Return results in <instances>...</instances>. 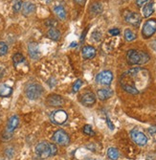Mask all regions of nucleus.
I'll use <instances>...</instances> for the list:
<instances>
[{
	"instance_id": "24",
	"label": "nucleus",
	"mask_w": 156,
	"mask_h": 160,
	"mask_svg": "<svg viewBox=\"0 0 156 160\" xmlns=\"http://www.w3.org/2000/svg\"><path fill=\"white\" fill-rule=\"evenodd\" d=\"M107 156L110 160H117L119 158V152L116 148H109L107 150Z\"/></svg>"
},
{
	"instance_id": "23",
	"label": "nucleus",
	"mask_w": 156,
	"mask_h": 160,
	"mask_svg": "<svg viewBox=\"0 0 156 160\" xmlns=\"http://www.w3.org/2000/svg\"><path fill=\"white\" fill-rule=\"evenodd\" d=\"M124 39H125L126 41H129V42L135 40L136 38H137L136 34H135L133 31H131L130 29H125V30H124Z\"/></svg>"
},
{
	"instance_id": "30",
	"label": "nucleus",
	"mask_w": 156,
	"mask_h": 160,
	"mask_svg": "<svg viewBox=\"0 0 156 160\" xmlns=\"http://www.w3.org/2000/svg\"><path fill=\"white\" fill-rule=\"evenodd\" d=\"M108 33H109V35H111V36H113V37H117V36H119L120 35V30L118 28H113V29H110V30L108 31Z\"/></svg>"
},
{
	"instance_id": "35",
	"label": "nucleus",
	"mask_w": 156,
	"mask_h": 160,
	"mask_svg": "<svg viewBox=\"0 0 156 160\" xmlns=\"http://www.w3.org/2000/svg\"><path fill=\"white\" fill-rule=\"evenodd\" d=\"M88 29H89V27H87L85 30L83 31V33H82V35H81V37H80V40H83L84 39V38H85V35H86V33H87V31H88Z\"/></svg>"
},
{
	"instance_id": "37",
	"label": "nucleus",
	"mask_w": 156,
	"mask_h": 160,
	"mask_svg": "<svg viewBox=\"0 0 156 160\" xmlns=\"http://www.w3.org/2000/svg\"><path fill=\"white\" fill-rule=\"evenodd\" d=\"M4 74H5V69H4V67L0 66V78H2L4 76Z\"/></svg>"
},
{
	"instance_id": "36",
	"label": "nucleus",
	"mask_w": 156,
	"mask_h": 160,
	"mask_svg": "<svg viewBox=\"0 0 156 160\" xmlns=\"http://www.w3.org/2000/svg\"><path fill=\"white\" fill-rule=\"evenodd\" d=\"M150 47L156 52V40H153V41H151V43H150Z\"/></svg>"
},
{
	"instance_id": "16",
	"label": "nucleus",
	"mask_w": 156,
	"mask_h": 160,
	"mask_svg": "<svg viewBox=\"0 0 156 160\" xmlns=\"http://www.w3.org/2000/svg\"><path fill=\"white\" fill-rule=\"evenodd\" d=\"M113 95V90L111 88H101L97 91V96L101 101H105L111 98Z\"/></svg>"
},
{
	"instance_id": "31",
	"label": "nucleus",
	"mask_w": 156,
	"mask_h": 160,
	"mask_svg": "<svg viewBox=\"0 0 156 160\" xmlns=\"http://www.w3.org/2000/svg\"><path fill=\"white\" fill-rule=\"evenodd\" d=\"M150 1L151 0H136V5L137 7H143Z\"/></svg>"
},
{
	"instance_id": "10",
	"label": "nucleus",
	"mask_w": 156,
	"mask_h": 160,
	"mask_svg": "<svg viewBox=\"0 0 156 160\" xmlns=\"http://www.w3.org/2000/svg\"><path fill=\"white\" fill-rule=\"evenodd\" d=\"M19 125V118L17 115H13L9 119L8 124H7V128H6V133L4 134V137L6 139L12 137V133L17 129V128Z\"/></svg>"
},
{
	"instance_id": "20",
	"label": "nucleus",
	"mask_w": 156,
	"mask_h": 160,
	"mask_svg": "<svg viewBox=\"0 0 156 160\" xmlns=\"http://www.w3.org/2000/svg\"><path fill=\"white\" fill-rule=\"evenodd\" d=\"M54 12H55V13H56V16L58 17L60 19H61V20H65V19H66V18H67V13H66V11H65V9H64L63 6L59 5V6L55 7V8H54Z\"/></svg>"
},
{
	"instance_id": "9",
	"label": "nucleus",
	"mask_w": 156,
	"mask_h": 160,
	"mask_svg": "<svg viewBox=\"0 0 156 160\" xmlns=\"http://www.w3.org/2000/svg\"><path fill=\"white\" fill-rule=\"evenodd\" d=\"M130 136H131V139L133 140V142L135 144H137L138 146L143 147V146H146L148 143V137L146 136V134H144L137 128H134L131 130Z\"/></svg>"
},
{
	"instance_id": "1",
	"label": "nucleus",
	"mask_w": 156,
	"mask_h": 160,
	"mask_svg": "<svg viewBox=\"0 0 156 160\" xmlns=\"http://www.w3.org/2000/svg\"><path fill=\"white\" fill-rule=\"evenodd\" d=\"M149 82V71L141 67H135L127 70L121 77L122 88L131 95L139 94L140 88L147 87Z\"/></svg>"
},
{
	"instance_id": "3",
	"label": "nucleus",
	"mask_w": 156,
	"mask_h": 160,
	"mask_svg": "<svg viewBox=\"0 0 156 160\" xmlns=\"http://www.w3.org/2000/svg\"><path fill=\"white\" fill-rule=\"evenodd\" d=\"M56 152H58V148L55 143L43 141L38 143L36 147V153L40 158H48L50 156L56 155Z\"/></svg>"
},
{
	"instance_id": "15",
	"label": "nucleus",
	"mask_w": 156,
	"mask_h": 160,
	"mask_svg": "<svg viewBox=\"0 0 156 160\" xmlns=\"http://www.w3.org/2000/svg\"><path fill=\"white\" fill-rule=\"evenodd\" d=\"M81 54H82L83 59H85V60H91V59H93V58H95V56L97 54V51H96V49L93 46L86 45V46H84L82 48Z\"/></svg>"
},
{
	"instance_id": "26",
	"label": "nucleus",
	"mask_w": 156,
	"mask_h": 160,
	"mask_svg": "<svg viewBox=\"0 0 156 160\" xmlns=\"http://www.w3.org/2000/svg\"><path fill=\"white\" fill-rule=\"evenodd\" d=\"M8 53V45L4 41H0V57L5 56Z\"/></svg>"
},
{
	"instance_id": "34",
	"label": "nucleus",
	"mask_w": 156,
	"mask_h": 160,
	"mask_svg": "<svg viewBox=\"0 0 156 160\" xmlns=\"http://www.w3.org/2000/svg\"><path fill=\"white\" fill-rule=\"evenodd\" d=\"M149 133H150L151 135H154V134H156V127H155V126H153V127H150V128H149Z\"/></svg>"
},
{
	"instance_id": "4",
	"label": "nucleus",
	"mask_w": 156,
	"mask_h": 160,
	"mask_svg": "<svg viewBox=\"0 0 156 160\" xmlns=\"http://www.w3.org/2000/svg\"><path fill=\"white\" fill-rule=\"evenodd\" d=\"M44 90L39 83L37 82H31L27 84L25 88V95L28 99L30 100H37L43 94Z\"/></svg>"
},
{
	"instance_id": "14",
	"label": "nucleus",
	"mask_w": 156,
	"mask_h": 160,
	"mask_svg": "<svg viewBox=\"0 0 156 160\" xmlns=\"http://www.w3.org/2000/svg\"><path fill=\"white\" fill-rule=\"evenodd\" d=\"M28 53H29V56L31 59L38 60L40 58V51H39L37 43L31 41L29 44H28Z\"/></svg>"
},
{
	"instance_id": "21",
	"label": "nucleus",
	"mask_w": 156,
	"mask_h": 160,
	"mask_svg": "<svg viewBox=\"0 0 156 160\" xmlns=\"http://www.w3.org/2000/svg\"><path fill=\"white\" fill-rule=\"evenodd\" d=\"M154 12V3L153 2H149L145 6H143V16L145 18H149Z\"/></svg>"
},
{
	"instance_id": "28",
	"label": "nucleus",
	"mask_w": 156,
	"mask_h": 160,
	"mask_svg": "<svg viewBox=\"0 0 156 160\" xmlns=\"http://www.w3.org/2000/svg\"><path fill=\"white\" fill-rule=\"evenodd\" d=\"M82 86V81L81 80H77L73 85V88H72V92L73 93H77Z\"/></svg>"
},
{
	"instance_id": "7",
	"label": "nucleus",
	"mask_w": 156,
	"mask_h": 160,
	"mask_svg": "<svg viewBox=\"0 0 156 160\" xmlns=\"http://www.w3.org/2000/svg\"><path fill=\"white\" fill-rule=\"evenodd\" d=\"M52 141L56 145H60V146H67L70 143V137L64 130L59 129L53 134Z\"/></svg>"
},
{
	"instance_id": "18",
	"label": "nucleus",
	"mask_w": 156,
	"mask_h": 160,
	"mask_svg": "<svg viewBox=\"0 0 156 160\" xmlns=\"http://www.w3.org/2000/svg\"><path fill=\"white\" fill-rule=\"evenodd\" d=\"M36 10V6L34 3L32 2H26L23 4V8H22V13L24 14L25 17H28L32 14Z\"/></svg>"
},
{
	"instance_id": "25",
	"label": "nucleus",
	"mask_w": 156,
	"mask_h": 160,
	"mask_svg": "<svg viewBox=\"0 0 156 160\" xmlns=\"http://www.w3.org/2000/svg\"><path fill=\"white\" fill-rule=\"evenodd\" d=\"M90 12L94 14H99L103 12V6L101 3H93L91 6H90Z\"/></svg>"
},
{
	"instance_id": "13",
	"label": "nucleus",
	"mask_w": 156,
	"mask_h": 160,
	"mask_svg": "<svg viewBox=\"0 0 156 160\" xmlns=\"http://www.w3.org/2000/svg\"><path fill=\"white\" fill-rule=\"evenodd\" d=\"M80 102L84 107H87V108L93 107L96 103V95L91 91L85 92L81 95Z\"/></svg>"
},
{
	"instance_id": "12",
	"label": "nucleus",
	"mask_w": 156,
	"mask_h": 160,
	"mask_svg": "<svg viewBox=\"0 0 156 160\" xmlns=\"http://www.w3.org/2000/svg\"><path fill=\"white\" fill-rule=\"evenodd\" d=\"M46 103L50 107L60 108V107H62L64 105L65 100L59 94H50L46 99Z\"/></svg>"
},
{
	"instance_id": "19",
	"label": "nucleus",
	"mask_w": 156,
	"mask_h": 160,
	"mask_svg": "<svg viewBox=\"0 0 156 160\" xmlns=\"http://www.w3.org/2000/svg\"><path fill=\"white\" fill-rule=\"evenodd\" d=\"M12 94V88L8 84H0V97H10Z\"/></svg>"
},
{
	"instance_id": "22",
	"label": "nucleus",
	"mask_w": 156,
	"mask_h": 160,
	"mask_svg": "<svg viewBox=\"0 0 156 160\" xmlns=\"http://www.w3.org/2000/svg\"><path fill=\"white\" fill-rule=\"evenodd\" d=\"M24 62H25V58H24V56L22 54L17 53V54H15L12 56V62H13V65H15L16 67L18 64H20V63H22Z\"/></svg>"
},
{
	"instance_id": "2",
	"label": "nucleus",
	"mask_w": 156,
	"mask_h": 160,
	"mask_svg": "<svg viewBox=\"0 0 156 160\" xmlns=\"http://www.w3.org/2000/svg\"><path fill=\"white\" fill-rule=\"evenodd\" d=\"M149 55L143 51L130 49L126 53V62L130 65H142L149 61Z\"/></svg>"
},
{
	"instance_id": "6",
	"label": "nucleus",
	"mask_w": 156,
	"mask_h": 160,
	"mask_svg": "<svg viewBox=\"0 0 156 160\" xmlns=\"http://www.w3.org/2000/svg\"><path fill=\"white\" fill-rule=\"evenodd\" d=\"M50 120L56 125H63L68 120V114L63 109H56L51 113Z\"/></svg>"
},
{
	"instance_id": "32",
	"label": "nucleus",
	"mask_w": 156,
	"mask_h": 160,
	"mask_svg": "<svg viewBox=\"0 0 156 160\" xmlns=\"http://www.w3.org/2000/svg\"><path fill=\"white\" fill-rule=\"evenodd\" d=\"M93 38L96 40V41H100L101 38H102V34L100 32H98V31H95L93 33Z\"/></svg>"
},
{
	"instance_id": "27",
	"label": "nucleus",
	"mask_w": 156,
	"mask_h": 160,
	"mask_svg": "<svg viewBox=\"0 0 156 160\" xmlns=\"http://www.w3.org/2000/svg\"><path fill=\"white\" fill-rule=\"evenodd\" d=\"M23 3H22V0H16L15 2L12 4V10L15 12H18L22 7Z\"/></svg>"
},
{
	"instance_id": "17",
	"label": "nucleus",
	"mask_w": 156,
	"mask_h": 160,
	"mask_svg": "<svg viewBox=\"0 0 156 160\" xmlns=\"http://www.w3.org/2000/svg\"><path fill=\"white\" fill-rule=\"evenodd\" d=\"M47 37L54 40V41H59L61 39V32L58 30V29H56L54 27H51L49 30L47 31Z\"/></svg>"
},
{
	"instance_id": "33",
	"label": "nucleus",
	"mask_w": 156,
	"mask_h": 160,
	"mask_svg": "<svg viewBox=\"0 0 156 160\" xmlns=\"http://www.w3.org/2000/svg\"><path fill=\"white\" fill-rule=\"evenodd\" d=\"M105 121H106V124H107L108 128H109L111 130L114 129V125H113V123L111 122V120L109 119V117H107V116H106V118H105Z\"/></svg>"
},
{
	"instance_id": "39",
	"label": "nucleus",
	"mask_w": 156,
	"mask_h": 160,
	"mask_svg": "<svg viewBox=\"0 0 156 160\" xmlns=\"http://www.w3.org/2000/svg\"><path fill=\"white\" fill-rule=\"evenodd\" d=\"M73 46H74V47H75V46H77V43H72V44L70 45V47H73Z\"/></svg>"
},
{
	"instance_id": "11",
	"label": "nucleus",
	"mask_w": 156,
	"mask_h": 160,
	"mask_svg": "<svg viewBox=\"0 0 156 160\" xmlns=\"http://www.w3.org/2000/svg\"><path fill=\"white\" fill-rule=\"evenodd\" d=\"M112 81H113V74L111 71L108 70L102 71L96 76V82L103 85H109L111 84Z\"/></svg>"
},
{
	"instance_id": "5",
	"label": "nucleus",
	"mask_w": 156,
	"mask_h": 160,
	"mask_svg": "<svg viewBox=\"0 0 156 160\" xmlns=\"http://www.w3.org/2000/svg\"><path fill=\"white\" fill-rule=\"evenodd\" d=\"M156 33V19L150 18L148 19L142 28V36L145 38H151Z\"/></svg>"
},
{
	"instance_id": "38",
	"label": "nucleus",
	"mask_w": 156,
	"mask_h": 160,
	"mask_svg": "<svg viewBox=\"0 0 156 160\" xmlns=\"http://www.w3.org/2000/svg\"><path fill=\"white\" fill-rule=\"evenodd\" d=\"M75 1H76L78 4H80V5H82V4H84V2H85L86 0H75Z\"/></svg>"
},
{
	"instance_id": "8",
	"label": "nucleus",
	"mask_w": 156,
	"mask_h": 160,
	"mask_svg": "<svg viewBox=\"0 0 156 160\" xmlns=\"http://www.w3.org/2000/svg\"><path fill=\"white\" fill-rule=\"evenodd\" d=\"M123 17L124 18V21L126 23H129L134 27H138L141 24L142 18L141 16L138 12H131V11H125L123 14Z\"/></svg>"
},
{
	"instance_id": "29",
	"label": "nucleus",
	"mask_w": 156,
	"mask_h": 160,
	"mask_svg": "<svg viewBox=\"0 0 156 160\" xmlns=\"http://www.w3.org/2000/svg\"><path fill=\"white\" fill-rule=\"evenodd\" d=\"M83 133L84 134H86V135H94L95 134V132H94V130L92 129V128H91V126H89V125H85L83 127Z\"/></svg>"
}]
</instances>
